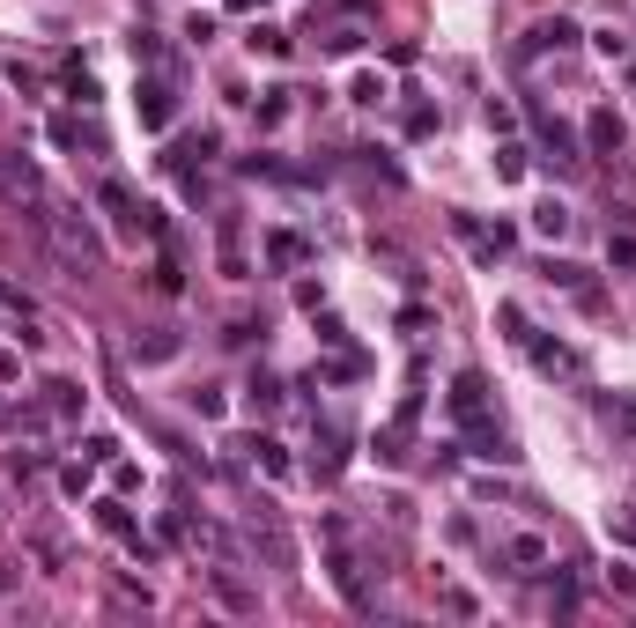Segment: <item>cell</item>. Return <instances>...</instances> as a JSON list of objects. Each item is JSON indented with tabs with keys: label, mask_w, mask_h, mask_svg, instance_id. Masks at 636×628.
Segmentation results:
<instances>
[{
	"label": "cell",
	"mask_w": 636,
	"mask_h": 628,
	"mask_svg": "<svg viewBox=\"0 0 636 628\" xmlns=\"http://www.w3.org/2000/svg\"><path fill=\"white\" fill-rule=\"evenodd\" d=\"M97 207H104L111 222H119L126 237H148V244L163 237V207H148V200H134V193H126L119 178H104V185H97Z\"/></svg>",
	"instance_id": "6da1fadb"
},
{
	"label": "cell",
	"mask_w": 636,
	"mask_h": 628,
	"mask_svg": "<svg viewBox=\"0 0 636 628\" xmlns=\"http://www.w3.org/2000/svg\"><path fill=\"white\" fill-rule=\"evenodd\" d=\"M304 259H311V244L296 237V230H274L267 237V266H282V274H289V266H304Z\"/></svg>",
	"instance_id": "8fae6325"
},
{
	"label": "cell",
	"mask_w": 636,
	"mask_h": 628,
	"mask_svg": "<svg viewBox=\"0 0 636 628\" xmlns=\"http://www.w3.org/2000/svg\"><path fill=\"white\" fill-rule=\"evenodd\" d=\"M134 119L148 126V133H163L178 119V89L163 82V74H148V82H134Z\"/></svg>",
	"instance_id": "3957f363"
},
{
	"label": "cell",
	"mask_w": 636,
	"mask_h": 628,
	"mask_svg": "<svg viewBox=\"0 0 636 628\" xmlns=\"http://www.w3.org/2000/svg\"><path fill=\"white\" fill-rule=\"evenodd\" d=\"M503 562H518V569H540V562H548V547H540L533 532H518V540H503Z\"/></svg>",
	"instance_id": "ac0fdd59"
},
{
	"label": "cell",
	"mask_w": 636,
	"mask_h": 628,
	"mask_svg": "<svg viewBox=\"0 0 636 628\" xmlns=\"http://www.w3.org/2000/svg\"><path fill=\"white\" fill-rule=\"evenodd\" d=\"M252 45H259V52H274V60H289L296 37H289V30H274V23H259V30H252Z\"/></svg>",
	"instance_id": "ffe728a7"
},
{
	"label": "cell",
	"mask_w": 636,
	"mask_h": 628,
	"mask_svg": "<svg viewBox=\"0 0 636 628\" xmlns=\"http://www.w3.org/2000/svg\"><path fill=\"white\" fill-rule=\"evenodd\" d=\"M318 45H326V52H355V45H363V30H355V23H333Z\"/></svg>",
	"instance_id": "cb8c5ba5"
},
{
	"label": "cell",
	"mask_w": 636,
	"mask_h": 628,
	"mask_svg": "<svg viewBox=\"0 0 636 628\" xmlns=\"http://www.w3.org/2000/svg\"><path fill=\"white\" fill-rule=\"evenodd\" d=\"M570 222H577V215H570L563 200H540V207H533V230H540V237H570Z\"/></svg>",
	"instance_id": "4fadbf2b"
},
{
	"label": "cell",
	"mask_w": 636,
	"mask_h": 628,
	"mask_svg": "<svg viewBox=\"0 0 636 628\" xmlns=\"http://www.w3.org/2000/svg\"><path fill=\"white\" fill-rule=\"evenodd\" d=\"M0 429H8V407H0Z\"/></svg>",
	"instance_id": "e575fe53"
},
{
	"label": "cell",
	"mask_w": 636,
	"mask_h": 628,
	"mask_svg": "<svg viewBox=\"0 0 636 628\" xmlns=\"http://www.w3.org/2000/svg\"><path fill=\"white\" fill-rule=\"evenodd\" d=\"M289 119V89H267V97H259V126H282Z\"/></svg>",
	"instance_id": "44dd1931"
},
{
	"label": "cell",
	"mask_w": 636,
	"mask_h": 628,
	"mask_svg": "<svg viewBox=\"0 0 636 628\" xmlns=\"http://www.w3.org/2000/svg\"><path fill=\"white\" fill-rule=\"evenodd\" d=\"M252 547H259V555H267L274 569H289V562H296V547H289V540H282L274 525H252Z\"/></svg>",
	"instance_id": "9a60e30c"
},
{
	"label": "cell",
	"mask_w": 636,
	"mask_h": 628,
	"mask_svg": "<svg viewBox=\"0 0 636 628\" xmlns=\"http://www.w3.org/2000/svg\"><path fill=\"white\" fill-rule=\"evenodd\" d=\"M230 8H237V15H245V8H259V0H230Z\"/></svg>",
	"instance_id": "836d02e7"
},
{
	"label": "cell",
	"mask_w": 636,
	"mask_h": 628,
	"mask_svg": "<svg viewBox=\"0 0 636 628\" xmlns=\"http://www.w3.org/2000/svg\"><path fill=\"white\" fill-rule=\"evenodd\" d=\"M496 318H503V333H511V340H518V348H526V333H533V326H526V311H518V303H503V311H496Z\"/></svg>",
	"instance_id": "83f0119b"
},
{
	"label": "cell",
	"mask_w": 636,
	"mask_h": 628,
	"mask_svg": "<svg viewBox=\"0 0 636 628\" xmlns=\"http://www.w3.org/2000/svg\"><path fill=\"white\" fill-rule=\"evenodd\" d=\"M282 377H267V370H252V407H282Z\"/></svg>",
	"instance_id": "d6986e66"
},
{
	"label": "cell",
	"mask_w": 636,
	"mask_h": 628,
	"mask_svg": "<svg viewBox=\"0 0 636 628\" xmlns=\"http://www.w3.org/2000/svg\"><path fill=\"white\" fill-rule=\"evenodd\" d=\"M607 259L614 266H636V237H607Z\"/></svg>",
	"instance_id": "1f68e13d"
},
{
	"label": "cell",
	"mask_w": 636,
	"mask_h": 628,
	"mask_svg": "<svg viewBox=\"0 0 636 628\" xmlns=\"http://www.w3.org/2000/svg\"><path fill=\"white\" fill-rule=\"evenodd\" d=\"M8 377H15V363H8V355H0V385H8Z\"/></svg>",
	"instance_id": "d6a6232c"
},
{
	"label": "cell",
	"mask_w": 636,
	"mask_h": 628,
	"mask_svg": "<svg viewBox=\"0 0 636 628\" xmlns=\"http://www.w3.org/2000/svg\"><path fill=\"white\" fill-rule=\"evenodd\" d=\"M45 133H52V148H82V141H89V148H97V133H89L82 119H74V111H60V119H52Z\"/></svg>",
	"instance_id": "2e32d148"
},
{
	"label": "cell",
	"mask_w": 636,
	"mask_h": 628,
	"mask_svg": "<svg viewBox=\"0 0 636 628\" xmlns=\"http://www.w3.org/2000/svg\"><path fill=\"white\" fill-rule=\"evenodd\" d=\"M0 311H15V318H23V326H30V318H37V303H30L23 289H15V281H0Z\"/></svg>",
	"instance_id": "7402d4cb"
},
{
	"label": "cell",
	"mask_w": 636,
	"mask_h": 628,
	"mask_svg": "<svg viewBox=\"0 0 636 628\" xmlns=\"http://www.w3.org/2000/svg\"><path fill=\"white\" fill-rule=\"evenodd\" d=\"M533 126H540V148H548V170H577V163H585V141H577V133L555 119V111L533 104Z\"/></svg>",
	"instance_id": "277c9868"
},
{
	"label": "cell",
	"mask_w": 636,
	"mask_h": 628,
	"mask_svg": "<svg viewBox=\"0 0 636 628\" xmlns=\"http://www.w3.org/2000/svg\"><path fill=\"white\" fill-rule=\"evenodd\" d=\"M607 532H614L622 547H636V510H607Z\"/></svg>",
	"instance_id": "4316f807"
},
{
	"label": "cell",
	"mask_w": 636,
	"mask_h": 628,
	"mask_svg": "<svg viewBox=\"0 0 636 628\" xmlns=\"http://www.w3.org/2000/svg\"><path fill=\"white\" fill-rule=\"evenodd\" d=\"M134 60H141V67H156V60H163V45H156L148 30H134Z\"/></svg>",
	"instance_id": "4dcf8cb0"
},
{
	"label": "cell",
	"mask_w": 636,
	"mask_h": 628,
	"mask_svg": "<svg viewBox=\"0 0 636 628\" xmlns=\"http://www.w3.org/2000/svg\"><path fill=\"white\" fill-rule=\"evenodd\" d=\"M496 178H526V148H518V141L496 148Z\"/></svg>",
	"instance_id": "d4e9b609"
},
{
	"label": "cell",
	"mask_w": 636,
	"mask_h": 628,
	"mask_svg": "<svg viewBox=\"0 0 636 628\" xmlns=\"http://www.w3.org/2000/svg\"><path fill=\"white\" fill-rule=\"evenodd\" d=\"M178 355V333H141L134 340V363H171Z\"/></svg>",
	"instance_id": "e0dca14e"
},
{
	"label": "cell",
	"mask_w": 636,
	"mask_h": 628,
	"mask_svg": "<svg viewBox=\"0 0 636 628\" xmlns=\"http://www.w3.org/2000/svg\"><path fill=\"white\" fill-rule=\"evenodd\" d=\"M37 392H45V407L60 414V422H74V414H82V385H74V377H45Z\"/></svg>",
	"instance_id": "30bf717a"
},
{
	"label": "cell",
	"mask_w": 636,
	"mask_h": 628,
	"mask_svg": "<svg viewBox=\"0 0 636 628\" xmlns=\"http://www.w3.org/2000/svg\"><path fill=\"white\" fill-rule=\"evenodd\" d=\"M0 200L8 207H45V170L23 156H0Z\"/></svg>",
	"instance_id": "7a4b0ae2"
},
{
	"label": "cell",
	"mask_w": 636,
	"mask_h": 628,
	"mask_svg": "<svg viewBox=\"0 0 636 628\" xmlns=\"http://www.w3.org/2000/svg\"><path fill=\"white\" fill-rule=\"evenodd\" d=\"M577 37H585V30H577L570 15H548V23H533V30H526V45H518V60H548V52H570Z\"/></svg>",
	"instance_id": "5b68a950"
},
{
	"label": "cell",
	"mask_w": 636,
	"mask_h": 628,
	"mask_svg": "<svg viewBox=\"0 0 636 628\" xmlns=\"http://www.w3.org/2000/svg\"><path fill=\"white\" fill-rule=\"evenodd\" d=\"M215 599H222V606H230V614H252V606H259V599L245 592V584H237V577H230V562H222V569H215Z\"/></svg>",
	"instance_id": "5bb4252c"
},
{
	"label": "cell",
	"mask_w": 636,
	"mask_h": 628,
	"mask_svg": "<svg viewBox=\"0 0 636 628\" xmlns=\"http://www.w3.org/2000/svg\"><path fill=\"white\" fill-rule=\"evenodd\" d=\"M526 355H533L540 377H577V370H585V363H577V348H563V340H540V333H526Z\"/></svg>",
	"instance_id": "52a82bcc"
},
{
	"label": "cell",
	"mask_w": 636,
	"mask_h": 628,
	"mask_svg": "<svg viewBox=\"0 0 636 628\" xmlns=\"http://www.w3.org/2000/svg\"><path fill=\"white\" fill-rule=\"evenodd\" d=\"M237 451H252V466L267 473V481H282V473H289V451L274 444V436H245V444H237Z\"/></svg>",
	"instance_id": "9c48e42d"
},
{
	"label": "cell",
	"mask_w": 636,
	"mask_h": 628,
	"mask_svg": "<svg viewBox=\"0 0 636 628\" xmlns=\"http://www.w3.org/2000/svg\"><path fill=\"white\" fill-rule=\"evenodd\" d=\"M481 407H489V377H481V370H459L452 377V414H459V422H474Z\"/></svg>",
	"instance_id": "ba28073f"
},
{
	"label": "cell",
	"mask_w": 636,
	"mask_h": 628,
	"mask_svg": "<svg viewBox=\"0 0 636 628\" xmlns=\"http://www.w3.org/2000/svg\"><path fill=\"white\" fill-rule=\"evenodd\" d=\"M97 518H104V532H119V540H141V532H134V518H126L119 503H97Z\"/></svg>",
	"instance_id": "603a6c76"
},
{
	"label": "cell",
	"mask_w": 636,
	"mask_h": 628,
	"mask_svg": "<svg viewBox=\"0 0 636 628\" xmlns=\"http://www.w3.org/2000/svg\"><path fill=\"white\" fill-rule=\"evenodd\" d=\"M60 488H67V496H89V459L82 466H60Z\"/></svg>",
	"instance_id": "f546056e"
},
{
	"label": "cell",
	"mask_w": 636,
	"mask_h": 628,
	"mask_svg": "<svg viewBox=\"0 0 636 628\" xmlns=\"http://www.w3.org/2000/svg\"><path fill=\"white\" fill-rule=\"evenodd\" d=\"M8 473H15V481H30V473H45V451H37V444H30V451H15V459H8Z\"/></svg>",
	"instance_id": "484cf974"
},
{
	"label": "cell",
	"mask_w": 636,
	"mask_h": 628,
	"mask_svg": "<svg viewBox=\"0 0 636 628\" xmlns=\"http://www.w3.org/2000/svg\"><path fill=\"white\" fill-rule=\"evenodd\" d=\"M30 555L45 562L52 577H60V569H67V540H60V532H45V525H37V532H30Z\"/></svg>",
	"instance_id": "7c38bea8"
},
{
	"label": "cell",
	"mask_w": 636,
	"mask_h": 628,
	"mask_svg": "<svg viewBox=\"0 0 636 628\" xmlns=\"http://www.w3.org/2000/svg\"><path fill=\"white\" fill-rule=\"evenodd\" d=\"M82 459H89V466H111V459H119V444H111V436H89Z\"/></svg>",
	"instance_id": "f1b7e54d"
},
{
	"label": "cell",
	"mask_w": 636,
	"mask_h": 628,
	"mask_svg": "<svg viewBox=\"0 0 636 628\" xmlns=\"http://www.w3.org/2000/svg\"><path fill=\"white\" fill-rule=\"evenodd\" d=\"M585 148H592V156H622V148H629V126H622V111H592V119H585Z\"/></svg>",
	"instance_id": "8992f818"
}]
</instances>
